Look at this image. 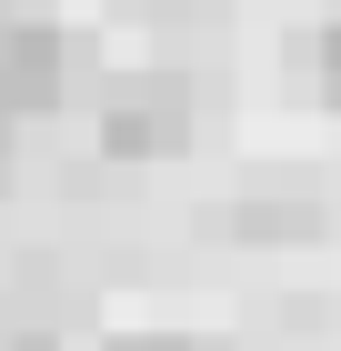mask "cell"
<instances>
[{"label":"cell","mask_w":341,"mask_h":351,"mask_svg":"<svg viewBox=\"0 0 341 351\" xmlns=\"http://www.w3.org/2000/svg\"><path fill=\"white\" fill-rule=\"evenodd\" d=\"M311 201H241V231H251V241H291V231H311Z\"/></svg>","instance_id":"3957f363"},{"label":"cell","mask_w":341,"mask_h":351,"mask_svg":"<svg viewBox=\"0 0 341 351\" xmlns=\"http://www.w3.org/2000/svg\"><path fill=\"white\" fill-rule=\"evenodd\" d=\"M101 351H221V341H191V331H121V341H101Z\"/></svg>","instance_id":"5b68a950"},{"label":"cell","mask_w":341,"mask_h":351,"mask_svg":"<svg viewBox=\"0 0 341 351\" xmlns=\"http://www.w3.org/2000/svg\"><path fill=\"white\" fill-rule=\"evenodd\" d=\"M71 81H80L71 30L40 21V10H0V121H40V110H60Z\"/></svg>","instance_id":"7a4b0ae2"},{"label":"cell","mask_w":341,"mask_h":351,"mask_svg":"<svg viewBox=\"0 0 341 351\" xmlns=\"http://www.w3.org/2000/svg\"><path fill=\"white\" fill-rule=\"evenodd\" d=\"M311 90L341 110V21H321V40H311Z\"/></svg>","instance_id":"277c9868"},{"label":"cell","mask_w":341,"mask_h":351,"mask_svg":"<svg viewBox=\"0 0 341 351\" xmlns=\"http://www.w3.org/2000/svg\"><path fill=\"white\" fill-rule=\"evenodd\" d=\"M0 351H60L51 331H0Z\"/></svg>","instance_id":"8992f818"},{"label":"cell","mask_w":341,"mask_h":351,"mask_svg":"<svg viewBox=\"0 0 341 351\" xmlns=\"http://www.w3.org/2000/svg\"><path fill=\"white\" fill-rule=\"evenodd\" d=\"M10 131H21V121H0V181H10Z\"/></svg>","instance_id":"52a82bcc"},{"label":"cell","mask_w":341,"mask_h":351,"mask_svg":"<svg viewBox=\"0 0 341 351\" xmlns=\"http://www.w3.org/2000/svg\"><path fill=\"white\" fill-rule=\"evenodd\" d=\"M191 121H201V101H191L181 71H121V81L101 90L91 141H101V161H181Z\"/></svg>","instance_id":"6da1fadb"}]
</instances>
